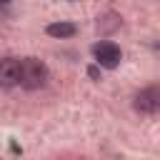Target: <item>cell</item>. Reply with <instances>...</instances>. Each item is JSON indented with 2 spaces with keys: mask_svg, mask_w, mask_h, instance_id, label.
I'll return each mask as SVG.
<instances>
[{
  "mask_svg": "<svg viewBox=\"0 0 160 160\" xmlns=\"http://www.w3.org/2000/svg\"><path fill=\"white\" fill-rule=\"evenodd\" d=\"M132 108L140 115H158L160 112V85H148L132 98Z\"/></svg>",
  "mask_w": 160,
  "mask_h": 160,
  "instance_id": "7a4b0ae2",
  "label": "cell"
},
{
  "mask_svg": "<svg viewBox=\"0 0 160 160\" xmlns=\"http://www.w3.org/2000/svg\"><path fill=\"white\" fill-rule=\"evenodd\" d=\"M88 75H90V78H92V80H98V78H100V72H98V68H95V65H92V68H90V70H88Z\"/></svg>",
  "mask_w": 160,
  "mask_h": 160,
  "instance_id": "8992f818",
  "label": "cell"
},
{
  "mask_svg": "<svg viewBox=\"0 0 160 160\" xmlns=\"http://www.w3.org/2000/svg\"><path fill=\"white\" fill-rule=\"evenodd\" d=\"M92 58H95V62H98L100 68L115 70V68L120 65V60H122V52H120V48H118L115 42L100 40V42L92 45Z\"/></svg>",
  "mask_w": 160,
  "mask_h": 160,
  "instance_id": "3957f363",
  "label": "cell"
},
{
  "mask_svg": "<svg viewBox=\"0 0 160 160\" xmlns=\"http://www.w3.org/2000/svg\"><path fill=\"white\" fill-rule=\"evenodd\" d=\"M48 78H50V70L40 58H22L20 60V88L40 90V88H45Z\"/></svg>",
  "mask_w": 160,
  "mask_h": 160,
  "instance_id": "6da1fadb",
  "label": "cell"
},
{
  "mask_svg": "<svg viewBox=\"0 0 160 160\" xmlns=\"http://www.w3.org/2000/svg\"><path fill=\"white\" fill-rule=\"evenodd\" d=\"M45 32H48L50 38H72V35L78 32V28H75L72 22H50V25L45 28Z\"/></svg>",
  "mask_w": 160,
  "mask_h": 160,
  "instance_id": "5b68a950",
  "label": "cell"
},
{
  "mask_svg": "<svg viewBox=\"0 0 160 160\" xmlns=\"http://www.w3.org/2000/svg\"><path fill=\"white\" fill-rule=\"evenodd\" d=\"M20 85V60L12 55L0 58V88H15Z\"/></svg>",
  "mask_w": 160,
  "mask_h": 160,
  "instance_id": "277c9868",
  "label": "cell"
},
{
  "mask_svg": "<svg viewBox=\"0 0 160 160\" xmlns=\"http://www.w3.org/2000/svg\"><path fill=\"white\" fill-rule=\"evenodd\" d=\"M0 2H10V0H0Z\"/></svg>",
  "mask_w": 160,
  "mask_h": 160,
  "instance_id": "52a82bcc",
  "label": "cell"
}]
</instances>
